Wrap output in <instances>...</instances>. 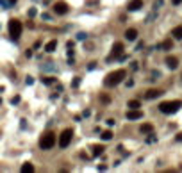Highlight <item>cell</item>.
Returning a JSON list of instances; mask_svg holds the SVG:
<instances>
[{"label": "cell", "mask_w": 182, "mask_h": 173, "mask_svg": "<svg viewBox=\"0 0 182 173\" xmlns=\"http://www.w3.org/2000/svg\"><path fill=\"white\" fill-rule=\"evenodd\" d=\"M125 77H127V71H125V70L111 71L109 75H105V79H104V86H107V88H114V86H118L120 82H123Z\"/></svg>", "instance_id": "cell-1"}, {"label": "cell", "mask_w": 182, "mask_h": 173, "mask_svg": "<svg viewBox=\"0 0 182 173\" xmlns=\"http://www.w3.org/2000/svg\"><path fill=\"white\" fill-rule=\"evenodd\" d=\"M180 107H182L180 100H168V102L159 103V111H161L162 114H175Z\"/></svg>", "instance_id": "cell-2"}, {"label": "cell", "mask_w": 182, "mask_h": 173, "mask_svg": "<svg viewBox=\"0 0 182 173\" xmlns=\"http://www.w3.org/2000/svg\"><path fill=\"white\" fill-rule=\"evenodd\" d=\"M55 143H57L55 134L48 132V134H45V136L40 139V146L43 148V150H50V148H54V146H55Z\"/></svg>", "instance_id": "cell-3"}, {"label": "cell", "mask_w": 182, "mask_h": 173, "mask_svg": "<svg viewBox=\"0 0 182 173\" xmlns=\"http://www.w3.org/2000/svg\"><path fill=\"white\" fill-rule=\"evenodd\" d=\"M21 29H23V27H21V21L14 20V18L9 20V34H11L13 39H18L21 36Z\"/></svg>", "instance_id": "cell-4"}, {"label": "cell", "mask_w": 182, "mask_h": 173, "mask_svg": "<svg viewBox=\"0 0 182 173\" xmlns=\"http://www.w3.org/2000/svg\"><path fill=\"white\" fill-rule=\"evenodd\" d=\"M71 137H73V130H71V129H64L59 136V146L61 148H66L71 143Z\"/></svg>", "instance_id": "cell-5"}, {"label": "cell", "mask_w": 182, "mask_h": 173, "mask_svg": "<svg viewBox=\"0 0 182 173\" xmlns=\"http://www.w3.org/2000/svg\"><path fill=\"white\" fill-rule=\"evenodd\" d=\"M121 54H123V43H114V45H112V52H111V55H109L107 59H109V61H112V59L120 57Z\"/></svg>", "instance_id": "cell-6"}, {"label": "cell", "mask_w": 182, "mask_h": 173, "mask_svg": "<svg viewBox=\"0 0 182 173\" xmlns=\"http://www.w3.org/2000/svg\"><path fill=\"white\" fill-rule=\"evenodd\" d=\"M52 9H54V13H57V14H66L68 13V6L64 2H55Z\"/></svg>", "instance_id": "cell-7"}, {"label": "cell", "mask_w": 182, "mask_h": 173, "mask_svg": "<svg viewBox=\"0 0 182 173\" xmlns=\"http://www.w3.org/2000/svg\"><path fill=\"white\" fill-rule=\"evenodd\" d=\"M127 118H129V120H141L143 112L139 111V109H129V111H127Z\"/></svg>", "instance_id": "cell-8"}, {"label": "cell", "mask_w": 182, "mask_h": 173, "mask_svg": "<svg viewBox=\"0 0 182 173\" xmlns=\"http://www.w3.org/2000/svg\"><path fill=\"white\" fill-rule=\"evenodd\" d=\"M166 64H168L170 70H175V68L179 66V59H177L175 55H168V57H166Z\"/></svg>", "instance_id": "cell-9"}, {"label": "cell", "mask_w": 182, "mask_h": 173, "mask_svg": "<svg viewBox=\"0 0 182 173\" xmlns=\"http://www.w3.org/2000/svg\"><path fill=\"white\" fill-rule=\"evenodd\" d=\"M162 91L161 89H148V91L145 93V98H148V100H154V98H157V96H161Z\"/></svg>", "instance_id": "cell-10"}, {"label": "cell", "mask_w": 182, "mask_h": 173, "mask_svg": "<svg viewBox=\"0 0 182 173\" xmlns=\"http://www.w3.org/2000/svg\"><path fill=\"white\" fill-rule=\"evenodd\" d=\"M143 7V0H132L129 4V11H139Z\"/></svg>", "instance_id": "cell-11"}, {"label": "cell", "mask_w": 182, "mask_h": 173, "mask_svg": "<svg viewBox=\"0 0 182 173\" xmlns=\"http://www.w3.org/2000/svg\"><path fill=\"white\" fill-rule=\"evenodd\" d=\"M125 38L129 41H136V38H138V31L136 29H127L125 31Z\"/></svg>", "instance_id": "cell-12"}, {"label": "cell", "mask_w": 182, "mask_h": 173, "mask_svg": "<svg viewBox=\"0 0 182 173\" xmlns=\"http://www.w3.org/2000/svg\"><path fill=\"white\" fill-rule=\"evenodd\" d=\"M139 130H141V134H150V132H154V125L152 123H143L139 127Z\"/></svg>", "instance_id": "cell-13"}, {"label": "cell", "mask_w": 182, "mask_h": 173, "mask_svg": "<svg viewBox=\"0 0 182 173\" xmlns=\"http://www.w3.org/2000/svg\"><path fill=\"white\" fill-rule=\"evenodd\" d=\"M55 48H57V41H55V39L48 41V43L45 45V50L48 52V54H50V52H54V50H55Z\"/></svg>", "instance_id": "cell-14"}, {"label": "cell", "mask_w": 182, "mask_h": 173, "mask_svg": "<svg viewBox=\"0 0 182 173\" xmlns=\"http://www.w3.org/2000/svg\"><path fill=\"white\" fill-rule=\"evenodd\" d=\"M172 36L175 38V39H182V27L179 25V27H175L172 31Z\"/></svg>", "instance_id": "cell-15"}, {"label": "cell", "mask_w": 182, "mask_h": 173, "mask_svg": "<svg viewBox=\"0 0 182 173\" xmlns=\"http://www.w3.org/2000/svg\"><path fill=\"white\" fill-rule=\"evenodd\" d=\"M127 107H129V109H139V107H141V103H139V100H129Z\"/></svg>", "instance_id": "cell-16"}, {"label": "cell", "mask_w": 182, "mask_h": 173, "mask_svg": "<svg viewBox=\"0 0 182 173\" xmlns=\"http://www.w3.org/2000/svg\"><path fill=\"white\" fill-rule=\"evenodd\" d=\"M104 150H105V148H104L102 145H95V146H93V155L97 157V155H100V153H104Z\"/></svg>", "instance_id": "cell-17"}, {"label": "cell", "mask_w": 182, "mask_h": 173, "mask_svg": "<svg viewBox=\"0 0 182 173\" xmlns=\"http://www.w3.org/2000/svg\"><path fill=\"white\" fill-rule=\"evenodd\" d=\"M172 47H173L172 39H166V41H162V45L159 47V48H162V50H172Z\"/></svg>", "instance_id": "cell-18"}, {"label": "cell", "mask_w": 182, "mask_h": 173, "mask_svg": "<svg viewBox=\"0 0 182 173\" xmlns=\"http://www.w3.org/2000/svg\"><path fill=\"white\" fill-rule=\"evenodd\" d=\"M21 171H23V173H32V171H34V166H32L30 163H25L23 166H21Z\"/></svg>", "instance_id": "cell-19"}, {"label": "cell", "mask_w": 182, "mask_h": 173, "mask_svg": "<svg viewBox=\"0 0 182 173\" xmlns=\"http://www.w3.org/2000/svg\"><path fill=\"white\" fill-rule=\"evenodd\" d=\"M111 137H112V132H111V130H105V132H102V139H104V141H109Z\"/></svg>", "instance_id": "cell-20"}, {"label": "cell", "mask_w": 182, "mask_h": 173, "mask_svg": "<svg viewBox=\"0 0 182 173\" xmlns=\"http://www.w3.org/2000/svg\"><path fill=\"white\" fill-rule=\"evenodd\" d=\"M41 81H43V84H47V86H50L52 82H54V77H43Z\"/></svg>", "instance_id": "cell-21"}, {"label": "cell", "mask_w": 182, "mask_h": 173, "mask_svg": "<svg viewBox=\"0 0 182 173\" xmlns=\"http://www.w3.org/2000/svg\"><path fill=\"white\" fill-rule=\"evenodd\" d=\"M25 82H27V86H30V84L34 82V79H32V77H27V81H25Z\"/></svg>", "instance_id": "cell-22"}, {"label": "cell", "mask_w": 182, "mask_h": 173, "mask_svg": "<svg viewBox=\"0 0 182 173\" xmlns=\"http://www.w3.org/2000/svg\"><path fill=\"white\" fill-rule=\"evenodd\" d=\"M18 102H20V96H14V98L11 100V103H18Z\"/></svg>", "instance_id": "cell-23"}, {"label": "cell", "mask_w": 182, "mask_h": 173, "mask_svg": "<svg viewBox=\"0 0 182 173\" xmlns=\"http://www.w3.org/2000/svg\"><path fill=\"white\" fill-rule=\"evenodd\" d=\"M36 14V9H29V16H34Z\"/></svg>", "instance_id": "cell-24"}, {"label": "cell", "mask_w": 182, "mask_h": 173, "mask_svg": "<svg viewBox=\"0 0 182 173\" xmlns=\"http://www.w3.org/2000/svg\"><path fill=\"white\" fill-rule=\"evenodd\" d=\"M172 2H173V6H179V4H180L182 0H172Z\"/></svg>", "instance_id": "cell-25"}, {"label": "cell", "mask_w": 182, "mask_h": 173, "mask_svg": "<svg viewBox=\"0 0 182 173\" xmlns=\"http://www.w3.org/2000/svg\"><path fill=\"white\" fill-rule=\"evenodd\" d=\"M177 141H182V132H180V134H177Z\"/></svg>", "instance_id": "cell-26"}]
</instances>
